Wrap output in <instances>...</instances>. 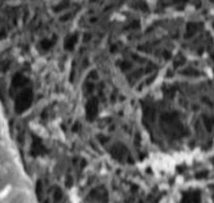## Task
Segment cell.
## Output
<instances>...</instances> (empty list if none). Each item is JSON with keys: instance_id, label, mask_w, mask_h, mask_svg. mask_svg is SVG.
<instances>
[{"instance_id": "obj_1", "label": "cell", "mask_w": 214, "mask_h": 203, "mask_svg": "<svg viewBox=\"0 0 214 203\" xmlns=\"http://www.w3.org/2000/svg\"><path fill=\"white\" fill-rule=\"evenodd\" d=\"M178 1H179V0H178Z\"/></svg>"}]
</instances>
